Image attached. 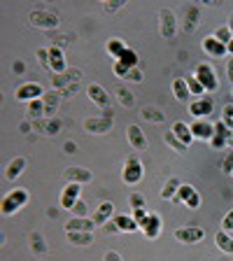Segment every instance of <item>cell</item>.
Masks as SVG:
<instances>
[{"label": "cell", "instance_id": "cell-15", "mask_svg": "<svg viewBox=\"0 0 233 261\" xmlns=\"http://www.w3.org/2000/svg\"><path fill=\"white\" fill-rule=\"evenodd\" d=\"M80 191H82L80 185L68 182V187H65L63 194H61V207H63V210H72V205L80 201Z\"/></svg>", "mask_w": 233, "mask_h": 261}, {"label": "cell", "instance_id": "cell-4", "mask_svg": "<svg viewBox=\"0 0 233 261\" xmlns=\"http://www.w3.org/2000/svg\"><path fill=\"white\" fill-rule=\"evenodd\" d=\"M159 31L166 40H173L177 35V16L173 10H161L159 12Z\"/></svg>", "mask_w": 233, "mask_h": 261}, {"label": "cell", "instance_id": "cell-24", "mask_svg": "<svg viewBox=\"0 0 233 261\" xmlns=\"http://www.w3.org/2000/svg\"><path fill=\"white\" fill-rule=\"evenodd\" d=\"M59 100H61V93L59 91H47L42 96V103H44V117H51L59 108Z\"/></svg>", "mask_w": 233, "mask_h": 261}, {"label": "cell", "instance_id": "cell-19", "mask_svg": "<svg viewBox=\"0 0 233 261\" xmlns=\"http://www.w3.org/2000/svg\"><path fill=\"white\" fill-rule=\"evenodd\" d=\"M112 212H114V205L110 201H103L100 205L96 207V212H93V222H96V226H105L108 224V219L112 217Z\"/></svg>", "mask_w": 233, "mask_h": 261}, {"label": "cell", "instance_id": "cell-49", "mask_svg": "<svg viewBox=\"0 0 233 261\" xmlns=\"http://www.w3.org/2000/svg\"><path fill=\"white\" fill-rule=\"evenodd\" d=\"M222 228H224V231H233V210L228 212L226 217H224V222H222Z\"/></svg>", "mask_w": 233, "mask_h": 261}, {"label": "cell", "instance_id": "cell-12", "mask_svg": "<svg viewBox=\"0 0 233 261\" xmlns=\"http://www.w3.org/2000/svg\"><path fill=\"white\" fill-rule=\"evenodd\" d=\"M231 133H233V130L228 128L224 121L215 124V136H212V140H210L212 149H224V147L228 145V138H231Z\"/></svg>", "mask_w": 233, "mask_h": 261}, {"label": "cell", "instance_id": "cell-1", "mask_svg": "<svg viewBox=\"0 0 233 261\" xmlns=\"http://www.w3.org/2000/svg\"><path fill=\"white\" fill-rule=\"evenodd\" d=\"M28 203V191L26 189H14L3 198V215H14Z\"/></svg>", "mask_w": 233, "mask_h": 261}, {"label": "cell", "instance_id": "cell-18", "mask_svg": "<svg viewBox=\"0 0 233 261\" xmlns=\"http://www.w3.org/2000/svg\"><path fill=\"white\" fill-rule=\"evenodd\" d=\"M203 49H205L210 56H215V59H222V56H226V44H222L215 35H208L205 40H203Z\"/></svg>", "mask_w": 233, "mask_h": 261}, {"label": "cell", "instance_id": "cell-6", "mask_svg": "<svg viewBox=\"0 0 233 261\" xmlns=\"http://www.w3.org/2000/svg\"><path fill=\"white\" fill-rule=\"evenodd\" d=\"M16 100H23V103H31V100H38V98L44 96V89L40 87L38 82H26L21 87L16 89Z\"/></svg>", "mask_w": 233, "mask_h": 261}, {"label": "cell", "instance_id": "cell-14", "mask_svg": "<svg viewBox=\"0 0 233 261\" xmlns=\"http://www.w3.org/2000/svg\"><path fill=\"white\" fill-rule=\"evenodd\" d=\"M212 108H215L212 98L210 96H203V98H198V100H194V103L189 105V112L194 114L196 119H205L208 114L212 112Z\"/></svg>", "mask_w": 233, "mask_h": 261}, {"label": "cell", "instance_id": "cell-39", "mask_svg": "<svg viewBox=\"0 0 233 261\" xmlns=\"http://www.w3.org/2000/svg\"><path fill=\"white\" fill-rule=\"evenodd\" d=\"M31 240H35V245H33V247H35V252H38L40 256H44V254H47V247H44V240H42V236H40L38 231H35V233L31 236Z\"/></svg>", "mask_w": 233, "mask_h": 261}, {"label": "cell", "instance_id": "cell-26", "mask_svg": "<svg viewBox=\"0 0 233 261\" xmlns=\"http://www.w3.org/2000/svg\"><path fill=\"white\" fill-rule=\"evenodd\" d=\"M173 93H175V98L177 100H189V96H191V91H189V87H187V82H185V77H177V80L173 82Z\"/></svg>", "mask_w": 233, "mask_h": 261}, {"label": "cell", "instance_id": "cell-17", "mask_svg": "<svg viewBox=\"0 0 233 261\" xmlns=\"http://www.w3.org/2000/svg\"><path fill=\"white\" fill-rule=\"evenodd\" d=\"M96 222L91 217H72L70 222L65 224V231H84V233H93Z\"/></svg>", "mask_w": 233, "mask_h": 261}, {"label": "cell", "instance_id": "cell-50", "mask_svg": "<svg viewBox=\"0 0 233 261\" xmlns=\"http://www.w3.org/2000/svg\"><path fill=\"white\" fill-rule=\"evenodd\" d=\"M103 261H124V259H121L119 252H112V250H110V252H105Z\"/></svg>", "mask_w": 233, "mask_h": 261}, {"label": "cell", "instance_id": "cell-16", "mask_svg": "<svg viewBox=\"0 0 233 261\" xmlns=\"http://www.w3.org/2000/svg\"><path fill=\"white\" fill-rule=\"evenodd\" d=\"M87 93H89V98H91V100L98 105V108L110 110V96H108V91H105L100 84H89Z\"/></svg>", "mask_w": 233, "mask_h": 261}, {"label": "cell", "instance_id": "cell-8", "mask_svg": "<svg viewBox=\"0 0 233 261\" xmlns=\"http://www.w3.org/2000/svg\"><path fill=\"white\" fill-rule=\"evenodd\" d=\"M114 119L112 114H105V117H98V119H87L84 121V128L89 130V133H96V136H103V133H108L110 128H112Z\"/></svg>", "mask_w": 233, "mask_h": 261}, {"label": "cell", "instance_id": "cell-21", "mask_svg": "<svg viewBox=\"0 0 233 261\" xmlns=\"http://www.w3.org/2000/svg\"><path fill=\"white\" fill-rule=\"evenodd\" d=\"M140 231L145 233V238L157 240V238H159V233H161V217H159V215H149L147 224L140 228Z\"/></svg>", "mask_w": 233, "mask_h": 261}, {"label": "cell", "instance_id": "cell-43", "mask_svg": "<svg viewBox=\"0 0 233 261\" xmlns=\"http://www.w3.org/2000/svg\"><path fill=\"white\" fill-rule=\"evenodd\" d=\"M70 212H75V217H89V207H87L84 201H77Z\"/></svg>", "mask_w": 233, "mask_h": 261}, {"label": "cell", "instance_id": "cell-33", "mask_svg": "<svg viewBox=\"0 0 233 261\" xmlns=\"http://www.w3.org/2000/svg\"><path fill=\"white\" fill-rule=\"evenodd\" d=\"M142 117H145L147 121H152V124H161V121H166V114L157 108H142Z\"/></svg>", "mask_w": 233, "mask_h": 261}, {"label": "cell", "instance_id": "cell-48", "mask_svg": "<svg viewBox=\"0 0 233 261\" xmlns=\"http://www.w3.org/2000/svg\"><path fill=\"white\" fill-rule=\"evenodd\" d=\"M68 82H70V77H65V75H54V72H51V84H54V87L68 84Z\"/></svg>", "mask_w": 233, "mask_h": 261}, {"label": "cell", "instance_id": "cell-54", "mask_svg": "<svg viewBox=\"0 0 233 261\" xmlns=\"http://www.w3.org/2000/svg\"><path fill=\"white\" fill-rule=\"evenodd\" d=\"M226 51H228V56H233V40L228 42V47H226Z\"/></svg>", "mask_w": 233, "mask_h": 261}, {"label": "cell", "instance_id": "cell-47", "mask_svg": "<svg viewBox=\"0 0 233 261\" xmlns=\"http://www.w3.org/2000/svg\"><path fill=\"white\" fill-rule=\"evenodd\" d=\"M126 80L128 82H142V72L138 70V68H131L128 75H126Z\"/></svg>", "mask_w": 233, "mask_h": 261}, {"label": "cell", "instance_id": "cell-32", "mask_svg": "<svg viewBox=\"0 0 233 261\" xmlns=\"http://www.w3.org/2000/svg\"><path fill=\"white\" fill-rule=\"evenodd\" d=\"M185 82H187V87H189V91H191V96H203L205 93V89H203V84L198 82V77L191 72V75H187L185 77Z\"/></svg>", "mask_w": 233, "mask_h": 261}, {"label": "cell", "instance_id": "cell-3", "mask_svg": "<svg viewBox=\"0 0 233 261\" xmlns=\"http://www.w3.org/2000/svg\"><path fill=\"white\" fill-rule=\"evenodd\" d=\"M121 179H124L126 185H138L142 179V163L136 154H131L124 163V170H121Z\"/></svg>", "mask_w": 233, "mask_h": 261}, {"label": "cell", "instance_id": "cell-9", "mask_svg": "<svg viewBox=\"0 0 233 261\" xmlns=\"http://www.w3.org/2000/svg\"><path fill=\"white\" fill-rule=\"evenodd\" d=\"M63 177L68 179V182H72V185H87V182L93 179V173L87 168H80V166H72V168L63 170Z\"/></svg>", "mask_w": 233, "mask_h": 261}, {"label": "cell", "instance_id": "cell-23", "mask_svg": "<svg viewBox=\"0 0 233 261\" xmlns=\"http://www.w3.org/2000/svg\"><path fill=\"white\" fill-rule=\"evenodd\" d=\"M114 224L119 228L121 233H133V231H140L138 222L133 219V215H119V217H114Z\"/></svg>", "mask_w": 233, "mask_h": 261}, {"label": "cell", "instance_id": "cell-36", "mask_svg": "<svg viewBox=\"0 0 233 261\" xmlns=\"http://www.w3.org/2000/svg\"><path fill=\"white\" fill-rule=\"evenodd\" d=\"M117 61H119V63H124L126 68H136V65H138V54L128 47V49H126V51H124V54H121Z\"/></svg>", "mask_w": 233, "mask_h": 261}, {"label": "cell", "instance_id": "cell-57", "mask_svg": "<svg viewBox=\"0 0 233 261\" xmlns=\"http://www.w3.org/2000/svg\"><path fill=\"white\" fill-rule=\"evenodd\" d=\"M231 96H233V89H231Z\"/></svg>", "mask_w": 233, "mask_h": 261}, {"label": "cell", "instance_id": "cell-58", "mask_svg": "<svg viewBox=\"0 0 233 261\" xmlns=\"http://www.w3.org/2000/svg\"><path fill=\"white\" fill-rule=\"evenodd\" d=\"M231 177H233V173H231Z\"/></svg>", "mask_w": 233, "mask_h": 261}, {"label": "cell", "instance_id": "cell-56", "mask_svg": "<svg viewBox=\"0 0 233 261\" xmlns=\"http://www.w3.org/2000/svg\"><path fill=\"white\" fill-rule=\"evenodd\" d=\"M226 147H231V149H233V133H231V138H228V145Z\"/></svg>", "mask_w": 233, "mask_h": 261}, {"label": "cell", "instance_id": "cell-31", "mask_svg": "<svg viewBox=\"0 0 233 261\" xmlns=\"http://www.w3.org/2000/svg\"><path fill=\"white\" fill-rule=\"evenodd\" d=\"M126 44H124V40H119V38H114V40H108V54L110 56H114V59H119L121 54L126 51Z\"/></svg>", "mask_w": 233, "mask_h": 261}, {"label": "cell", "instance_id": "cell-38", "mask_svg": "<svg viewBox=\"0 0 233 261\" xmlns=\"http://www.w3.org/2000/svg\"><path fill=\"white\" fill-rule=\"evenodd\" d=\"M38 61H40V65H42L47 72H51V61H49V49H38Z\"/></svg>", "mask_w": 233, "mask_h": 261}, {"label": "cell", "instance_id": "cell-51", "mask_svg": "<svg viewBox=\"0 0 233 261\" xmlns=\"http://www.w3.org/2000/svg\"><path fill=\"white\" fill-rule=\"evenodd\" d=\"M198 205H201V196H198V191H196L189 201H187V207H198Z\"/></svg>", "mask_w": 233, "mask_h": 261}, {"label": "cell", "instance_id": "cell-53", "mask_svg": "<svg viewBox=\"0 0 233 261\" xmlns=\"http://www.w3.org/2000/svg\"><path fill=\"white\" fill-rule=\"evenodd\" d=\"M226 75H228V80H231V84H233V56L228 59V63H226Z\"/></svg>", "mask_w": 233, "mask_h": 261}, {"label": "cell", "instance_id": "cell-40", "mask_svg": "<svg viewBox=\"0 0 233 261\" xmlns=\"http://www.w3.org/2000/svg\"><path fill=\"white\" fill-rule=\"evenodd\" d=\"M133 219H136L138 226L142 228V226L147 224V219H149V212H147L145 207H138V210H133Z\"/></svg>", "mask_w": 233, "mask_h": 261}, {"label": "cell", "instance_id": "cell-5", "mask_svg": "<svg viewBox=\"0 0 233 261\" xmlns=\"http://www.w3.org/2000/svg\"><path fill=\"white\" fill-rule=\"evenodd\" d=\"M28 21H31V26H35V28L51 31V28L59 26V16L51 14V12H47V10H35V12L28 14Z\"/></svg>", "mask_w": 233, "mask_h": 261}, {"label": "cell", "instance_id": "cell-52", "mask_svg": "<svg viewBox=\"0 0 233 261\" xmlns=\"http://www.w3.org/2000/svg\"><path fill=\"white\" fill-rule=\"evenodd\" d=\"M119 7H124V3L121 0H114V3H110V5H105V12H114V10H119Z\"/></svg>", "mask_w": 233, "mask_h": 261}, {"label": "cell", "instance_id": "cell-37", "mask_svg": "<svg viewBox=\"0 0 233 261\" xmlns=\"http://www.w3.org/2000/svg\"><path fill=\"white\" fill-rule=\"evenodd\" d=\"M215 38H217L222 44H226V47H228V42L233 40V35H231V31H228V26H219L217 31H215Z\"/></svg>", "mask_w": 233, "mask_h": 261}, {"label": "cell", "instance_id": "cell-34", "mask_svg": "<svg viewBox=\"0 0 233 261\" xmlns=\"http://www.w3.org/2000/svg\"><path fill=\"white\" fill-rule=\"evenodd\" d=\"M196 194V189H194V187H191V185H182V187H179V189H177V194H175V198H173V201L175 203H187V201H189V198H191V196H194Z\"/></svg>", "mask_w": 233, "mask_h": 261}, {"label": "cell", "instance_id": "cell-22", "mask_svg": "<svg viewBox=\"0 0 233 261\" xmlns=\"http://www.w3.org/2000/svg\"><path fill=\"white\" fill-rule=\"evenodd\" d=\"M170 130H173L175 138H177V140H182L187 147H189L191 142H194V133H191V126H187L185 121H175L173 128H170Z\"/></svg>", "mask_w": 233, "mask_h": 261}, {"label": "cell", "instance_id": "cell-10", "mask_svg": "<svg viewBox=\"0 0 233 261\" xmlns=\"http://www.w3.org/2000/svg\"><path fill=\"white\" fill-rule=\"evenodd\" d=\"M191 133H194V140H212L215 136V124H210L208 119H196L191 124Z\"/></svg>", "mask_w": 233, "mask_h": 261}, {"label": "cell", "instance_id": "cell-20", "mask_svg": "<svg viewBox=\"0 0 233 261\" xmlns=\"http://www.w3.org/2000/svg\"><path fill=\"white\" fill-rule=\"evenodd\" d=\"M49 61H51V72L54 75H63L65 72V59L61 47H49Z\"/></svg>", "mask_w": 233, "mask_h": 261}, {"label": "cell", "instance_id": "cell-13", "mask_svg": "<svg viewBox=\"0 0 233 261\" xmlns=\"http://www.w3.org/2000/svg\"><path fill=\"white\" fill-rule=\"evenodd\" d=\"M126 136H128V142H131V147H133L136 152H145L147 149V138H145V133H142L140 126L131 124L128 128H126Z\"/></svg>", "mask_w": 233, "mask_h": 261}, {"label": "cell", "instance_id": "cell-11", "mask_svg": "<svg viewBox=\"0 0 233 261\" xmlns=\"http://www.w3.org/2000/svg\"><path fill=\"white\" fill-rule=\"evenodd\" d=\"M33 128L42 136H56L61 130V121L51 119V117H42V119H33Z\"/></svg>", "mask_w": 233, "mask_h": 261}, {"label": "cell", "instance_id": "cell-35", "mask_svg": "<svg viewBox=\"0 0 233 261\" xmlns=\"http://www.w3.org/2000/svg\"><path fill=\"white\" fill-rule=\"evenodd\" d=\"M28 114H31L33 119H42V117H44L42 98H38V100H31V103H28Z\"/></svg>", "mask_w": 233, "mask_h": 261}, {"label": "cell", "instance_id": "cell-45", "mask_svg": "<svg viewBox=\"0 0 233 261\" xmlns=\"http://www.w3.org/2000/svg\"><path fill=\"white\" fill-rule=\"evenodd\" d=\"M222 170H224V173H228V175L233 173V149L226 154V156H224V161H222Z\"/></svg>", "mask_w": 233, "mask_h": 261}, {"label": "cell", "instance_id": "cell-28", "mask_svg": "<svg viewBox=\"0 0 233 261\" xmlns=\"http://www.w3.org/2000/svg\"><path fill=\"white\" fill-rule=\"evenodd\" d=\"M179 187H182V182H179L177 177H170L168 182L163 185V189H161V198H166V201H173Z\"/></svg>", "mask_w": 233, "mask_h": 261}, {"label": "cell", "instance_id": "cell-29", "mask_svg": "<svg viewBox=\"0 0 233 261\" xmlns=\"http://www.w3.org/2000/svg\"><path fill=\"white\" fill-rule=\"evenodd\" d=\"M68 240L72 245H91L93 243V233H84V231H65Z\"/></svg>", "mask_w": 233, "mask_h": 261}, {"label": "cell", "instance_id": "cell-27", "mask_svg": "<svg viewBox=\"0 0 233 261\" xmlns=\"http://www.w3.org/2000/svg\"><path fill=\"white\" fill-rule=\"evenodd\" d=\"M215 243H217V247L222 252H226V254H233V238L226 233V231H217V236H215Z\"/></svg>", "mask_w": 233, "mask_h": 261}, {"label": "cell", "instance_id": "cell-30", "mask_svg": "<svg viewBox=\"0 0 233 261\" xmlns=\"http://www.w3.org/2000/svg\"><path fill=\"white\" fill-rule=\"evenodd\" d=\"M163 140H166V145H168L170 149H175V152H179V154H185V152H187V145H185L182 140H177V138H175L173 130L163 133Z\"/></svg>", "mask_w": 233, "mask_h": 261}, {"label": "cell", "instance_id": "cell-46", "mask_svg": "<svg viewBox=\"0 0 233 261\" xmlns=\"http://www.w3.org/2000/svg\"><path fill=\"white\" fill-rule=\"evenodd\" d=\"M224 124H226L228 128L233 126V105H226V108H224Z\"/></svg>", "mask_w": 233, "mask_h": 261}, {"label": "cell", "instance_id": "cell-55", "mask_svg": "<svg viewBox=\"0 0 233 261\" xmlns=\"http://www.w3.org/2000/svg\"><path fill=\"white\" fill-rule=\"evenodd\" d=\"M228 31H231V35H233V16L228 19Z\"/></svg>", "mask_w": 233, "mask_h": 261}, {"label": "cell", "instance_id": "cell-2", "mask_svg": "<svg viewBox=\"0 0 233 261\" xmlns=\"http://www.w3.org/2000/svg\"><path fill=\"white\" fill-rule=\"evenodd\" d=\"M194 75L198 77V82L203 84L205 91L215 93L219 89V80H217V75H215V70H212L210 63H198L196 65V70H194Z\"/></svg>", "mask_w": 233, "mask_h": 261}, {"label": "cell", "instance_id": "cell-25", "mask_svg": "<svg viewBox=\"0 0 233 261\" xmlns=\"http://www.w3.org/2000/svg\"><path fill=\"white\" fill-rule=\"evenodd\" d=\"M26 159L23 156H16L14 161H10V166H7V170H5V177L7 179H14V177H19V175L26 170Z\"/></svg>", "mask_w": 233, "mask_h": 261}, {"label": "cell", "instance_id": "cell-42", "mask_svg": "<svg viewBox=\"0 0 233 261\" xmlns=\"http://www.w3.org/2000/svg\"><path fill=\"white\" fill-rule=\"evenodd\" d=\"M117 96H119V103L124 105V108H131V105H133V93H131V91L119 89V91H117Z\"/></svg>", "mask_w": 233, "mask_h": 261}, {"label": "cell", "instance_id": "cell-7", "mask_svg": "<svg viewBox=\"0 0 233 261\" xmlns=\"http://www.w3.org/2000/svg\"><path fill=\"white\" fill-rule=\"evenodd\" d=\"M203 238H205V231L201 226H182L175 231V240H179V243H185V245H194Z\"/></svg>", "mask_w": 233, "mask_h": 261}, {"label": "cell", "instance_id": "cell-41", "mask_svg": "<svg viewBox=\"0 0 233 261\" xmlns=\"http://www.w3.org/2000/svg\"><path fill=\"white\" fill-rule=\"evenodd\" d=\"M128 203H131V207H133V210H138V207H147V203H145V196L142 194H131V198H128Z\"/></svg>", "mask_w": 233, "mask_h": 261}, {"label": "cell", "instance_id": "cell-44", "mask_svg": "<svg viewBox=\"0 0 233 261\" xmlns=\"http://www.w3.org/2000/svg\"><path fill=\"white\" fill-rule=\"evenodd\" d=\"M112 70H114V75H117V77H121V80H126V75H128V70H131V68H126L124 63H119V61H114Z\"/></svg>", "mask_w": 233, "mask_h": 261}]
</instances>
